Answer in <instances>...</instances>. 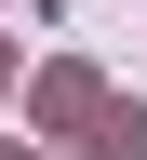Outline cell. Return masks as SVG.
Masks as SVG:
<instances>
[{"label":"cell","instance_id":"6da1fadb","mask_svg":"<svg viewBox=\"0 0 147 160\" xmlns=\"http://www.w3.org/2000/svg\"><path fill=\"white\" fill-rule=\"evenodd\" d=\"M94 107H107V93H94L80 67H54V80H40V120H54V133H94Z\"/></svg>","mask_w":147,"mask_h":160},{"label":"cell","instance_id":"7a4b0ae2","mask_svg":"<svg viewBox=\"0 0 147 160\" xmlns=\"http://www.w3.org/2000/svg\"><path fill=\"white\" fill-rule=\"evenodd\" d=\"M0 160H40V147H0Z\"/></svg>","mask_w":147,"mask_h":160},{"label":"cell","instance_id":"3957f363","mask_svg":"<svg viewBox=\"0 0 147 160\" xmlns=\"http://www.w3.org/2000/svg\"><path fill=\"white\" fill-rule=\"evenodd\" d=\"M0 80H13V67H0Z\"/></svg>","mask_w":147,"mask_h":160}]
</instances>
